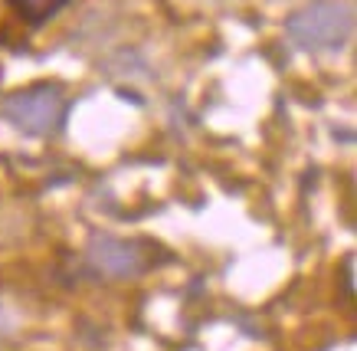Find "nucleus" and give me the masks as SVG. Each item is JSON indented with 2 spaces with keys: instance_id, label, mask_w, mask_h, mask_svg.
<instances>
[{
  "instance_id": "1",
  "label": "nucleus",
  "mask_w": 357,
  "mask_h": 351,
  "mask_svg": "<svg viewBox=\"0 0 357 351\" xmlns=\"http://www.w3.org/2000/svg\"><path fill=\"white\" fill-rule=\"evenodd\" d=\"M66 109H69V99L56 82H33L26 89L10 92L0 105V115L10 121L17 132L46 138V135H56L63 128Z\"/></svg>"
},
{
  "instance_id": "2",
  "label": "nucleus",
  "mask_w": 357,
  "mask_h": 351,
  "mask_svg": "<svg viewBox=\"0 0 357 351\" xmlns=\"http://www.w3.org/2000/svg\"><path fill=\"white\" fill-rule=\"evenodd\" d=\"M354 30V17L344 3L337 0H312L302 10H295L285 20V33L295 46H302L308 53H331L347 43V36Z\"/></svg>"
},
{
  "instance_id": "3",
  "label": "nucleus",
  "mask_w": 357,
  "mask_h": 351,
  "mask_svg": "<svg viewBox=\"0 0 357 351\" xmlns=\"http://www.w3.org/2000/svg\"><path fill=\"white\" fill-rule=\"evenodd\" d=\"M89 266L109 279H135L151 266V253L135 240L119 237H98L89 246Z\"/></svg>"
},
{
  "instance_id": "4",
  "label": "nucleus",
  "mask_w": 357,
  "mask_h": 351,
  "mask_svg": "<svg viewBox=\"0 0 357 351\" xmlns=\"http://www.w3.org/2000/svg\"><path fill=\"white\" fill-rule=\"evenodd\" d=\"M10 3L26 23H43L66 7V0H10Z\"/></svg>"
},
{
  "instance_id": "5",
  "label": "nucleus",
  "mask_w": 357,
  "mask_h": 351,
  "mask_svg": "<svg viewBox=\"0 0 357 351\" xmlns=\"http://www.w3.org/2000/svg\"><path fill=\"white\" fill-rule=\"evenodd\" d=\"M0 79H3V73H0Z\"/></svg>"
}]
</instances>
